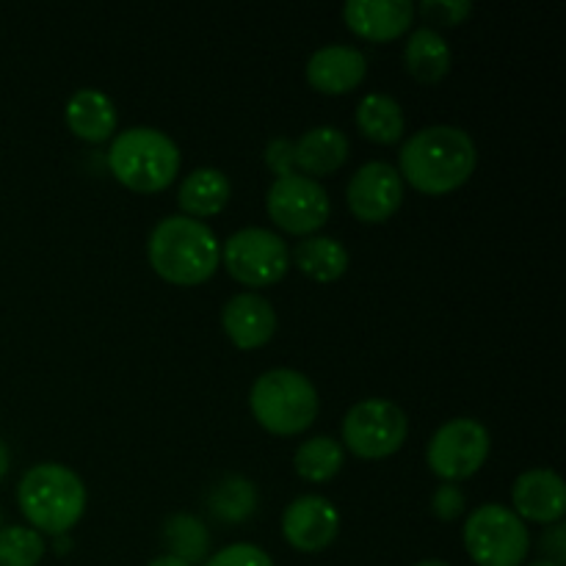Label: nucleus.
<instances>
[{"label": "nucleus", "mask_w": 566, "mask_h": 566, "mask_svg": "<svg viewBox=\"0 0 566 566\" xmlns=\"http://www.w3.org/2000/svg\"><path fill=\"white\" fill-rule=\"evenodd\" d=\"M479 166L470 133L453 125H431L412 133L398 155V175L426 197H446L462 188Z\"/></svg>", "instance_id": "1"}, {"label": "nucleus", "mask_w": 566, "mask_h": 566, "mask_svg": "<svg viewBox=\"0 0 566 566\" xmlns=\"http://www.w3.org/2000/svg\"><path fill=\"white\" fill-rule=\"evenodd\" d=\"M147 258L164 282L177 287H197L219 271L221 243L205 221L166 216L149 232Z\"/></svg>", "instance_id": "2"}, {"label": "nucleus", "mask_w": 566, "mask_h": 566, "mask_svg": "<svg viewBox=\"0 0 566 566\" xmlns=\"http://www.w3.org/2000/svg\"><path fill=\"white\" fill-rule=\"evenodd\" d=\"M17 503L36 534L66 536L86 512V484L66 464H33L20 479Z\"/></svg>", "instance_id": "3"}, {"label": "nucleus", "mask_w": 566, "mask_h": 566, "mask_svg": "<svg viewBox=\"0 0 566 566\" xmlns=\"http://www.w3.org/2000/svg\"><path fill=\"white\" fill-rule=\"evenodd\" d=\"M182 155L158 127H127L111 142L108 169L136 193H160L180 175Z\"/></svg>", "instance_id": "4"}, {"label": "nucleus", "mask_w": 566, "mask_h": 566, "mask_svg": "<svg viewBox=\"0 0 566 566\" xmlns=\"http://www.w3.org/2000/svg\"><path fill=\"white\" fill-rule=\"evenodd\" d=\"M249 409L260 429L276 437H296L318 418V390L293 368H274L258 376L249 392Z\"/></svg>", "instance_id": "5"}, {"label": "nucleus", "mask_w": 566, "mask_h": 566, "mask_svg": "<svg viewBox=\"0 0 566 566\" xmlns=\"http://www.w3.org/2000/svg\"><path fill=\"white\" fill-rule=\"evenodd\" d=\"M464 547L475 566H523L531 536L512 509L484 503L464 523Z\"/></svg>", "instance_id": "6"}, {"label": "nucleus", "mask_w": 566, "mask_h": 566, "mask_svg": "<svg viewBox=\"0 0 566 566\" xmlns=\"http://www.w3.org/2000/svg\"><path fill=\"white\" fill-rule=\"evenodd\" d=\"M227 274L243 287H271L291 271V249L276 232L247 227L227 238L221 247Z\"/></svg>", "instance_id": "7"}, {"label": "nucleus", "mask_w": 566, "mask_h": 566, "mask_svg": "<svg viewBox=\"0 0 566 566\" xmlns=\"http://www.w3.org/2000/svg\"><path fill=\"white\" fill-rule=\"evenodd\" d=\"M407 434V415L387 398H365L354 403L343 418V442L354 457L368 462H379L401 451Z\"/></svg>", "instance_id": "8"}, {"label": "nucleus", "mask_w": 566, "mask_h": 566, "mask_svg": "<svg viewBox=\"0 0 566 566\" xmlns=\"http://www.w3.org/2000/svg\"><path fill=\"white\" fill-rule=\"evenodd\" d=\"M490 448V431L481 420L453 418L434 431L426 448V462L442 484H459L484 468Z\"/></svg>", "instance_id": "9"}, {"label": "nucleus", "mask_w": 566, "mask_h": 566, "mask_svg": "<svg viewBox=\"0 0 566 566\" xmlns=\"http://www.w3.org/2000/svg\"><path fill=\"white\" fill-rule=\"evenodd\" d=\"M265 210L282 232L310 238L329 221L332 199L318 180L293 171L271 182Z\"/></svg>", "instance_id": "10"}, {"label": "nucleus", "mask_w": 566, "mask_h": 566, "mask_svg": "<svg viewBox=\"0 0 566 566\" xmlns=\"http://www.w3.org/2000/svg\"><path fill=\"white\" fill-rule=\"evenodd\" d=\"M348 210L363 224H385L398 213L403 202V180L396 166L370 160L359 166L346 188Z\"/></svg>", "instance_id": "11"}, {"label": "nucleus", "mask_w": 566, "mask_h": 566, "mask_svg": "<svg viewBox=\"0 0 566 566\" xmlns=\"http://www.w3.org/2000/svg\"><path fill=\"white\" fill-rule=\"evenodd\" d=\"M340 534V512L324 495H302L282 514V536L298 553H321Z\"/></svg>", "instance_id": "12"}, {"label": "nucleus", "mask_w": 566, "mask_h": 566, "mask_svg": "<svg viewBox=\"0 0 566 566\" xmlns=\"http://www.w3.org/2000/svg\"><path fill=\"white\" fill-rule=\"evenodd\" d=\"M221 326L232 346L241 352H254L276 335V310L260 293H238L221 310Z\"/></svg>", "instance_id": "13"}, {"label": "nucleus", "mask_w": 566, "mask_h": 566, "mask_svg": "<svg viewBox=\"0 0 566 566\" xmlns=\"http://www.w3.org/2000/svg\"><path fill=\"white\" fill-rule=\"evenodd\" d=\"M343 20L354 36L387 44L412 28L415 6L409 0H352L343 6Z\"/></svg>", "instance_id": "14"}, {"label": "nucleus", "mask_w": 566, "mask_h": 566, "mask_svg": "<svg viewBox=\"0 0 566 566\" xmlns=\"http://www.w3.org/2000/svg\"><path fill=\"white\" fill-rule=\"evenodd\" d=\"M512 512L520 520L539 525H558L566 514V486L556 470L536 468L520 475L512 486Z\"/></svg>", "instance_id": "15"}, {"label": "nucleus", "mask_w": 566, "mask_h": 566, "mask_svg": "<svg viewBox=\"0 0 566 566\" xmlns=\"http://www.w3.org/2000/svg\"><path fill=\"white\" fill-rule=\"evenodd\" d=\"M368 75V59L363 50L348 44H326L315 50L307 61V83L318 94L340 97L363 86Z\"/></svg>", "instance_id": "16"}, {"label": "nucleus", "mask_w": 566, "mask_h": 566, "mask_svg": "<svg viewBox=\"0 0 566 566\" xmlns=\"http://www.w3.org/2000/svg\"><path fill=\"white\" fill-rule=\"evenodd\" d=\"M64 116L72 136L86 144L108 142V138H114L116 127H119L114 99L99 92V88H81V92L72 94Z\"/></svg>", "instance_id": "17"}, {"label": "nucleus", "mask_w": 566, "mask_h": 566, "mask_svg": "<svg viewBox=\"0 0 566 566\" xmlns=\"http://www.w3.org/2000/svg\"><path fill=\"white\" fill-rule=\"evenodd\" d=\"M348 160V138L337 127L321 125L310 127L298 142H293V164L302 169L310 180L315 177L335 175Z\"/></svg>", "instance_id": "18"}, {"label": "nucleus", "mask_w": 566, "mask_h": 566, "mask_svg": "<svg viewBox=\"0 0 566 566\" xmlns=\"http://www.w3.org/2000/svg\"><path fill=\"white\" fill-rule=\"evenodd\" d=\"M232 182L230 177L213 166H202L193 169L186 180L180 182V193H177V205H180L182 216L188 219H213L221 210L230 205Z\"/></svg>", "instance_id": "19"}, {"label": "nucleus", "mask_w": 566, "mask_h": 566, "mask_svg": "<svg viewBox=\"0 0 566 566\" xmlns=\"http://www.w3.org/2000/svg\"><path fill=\"white\" fill-rule=\"evenodd\" d=\"M451 44L434 28H418L403 48V66L423 86H434L451 72Z\"/></svg>", "instance_id": "20"}, {"label": "nucleus", "mask_w": 566, "mask_h": 566, "mask_svg": "<svg viewBox=\"0 0 566 566\" xmlns=\"http://www.w3.org/2000/svg\"><path fill=\"white\" fill-rule=\"evenodd\" d=\"M291 265H296L313 282L329 285L348 271V249L329 235L302 238L291 252Z\"/></svg>", "instance_id": "21"}, {"label": "nucleus", "mask_w": 566, "mask_h": 566, "mask_svg": "<svg viewBox=\"0 0 566 566\" xmlns=\"http://www.w3.org/2000/svg\"><path fill=\"white\" fill-rule=\"evenodd\" d=\"M357 127L368 142L390 147L403 138L407 119H403V108L398 105V99L387 97V94H368L357 105Z\"/></svg>", "instance_id": "22"}, {"label": "nucleus", "mask_w": 566, "mask_h": 566, "mask_svg": "<svg viewBox=\"0 0 566 566\" xmlns=\"http://www.w3.org/2000/svg\"><path fill=\"white\" fill-rule=\"evenodd\" d=\"M343 459H346V451H343L340 442L332 440V437H313L296 448L293 468L310 484H324L340 473Z\"/></svg>", "instance_id": "23"}, {"label": "nucleus", "mask_w": 566, "mask_h": 566, "mask_svg": "<svg viewBox=\"0 0 566 566\" xmlns=\"http://www.w3.org/2000/svg\"><path fill=\"white\" fill-rule=\"evenodd\" d=\"M210 512L219 517L221 523H243L254 514L258 509V490L249 479L243 475H227L216 484L210 492Z\"/></svg>", "instance_id": "24"}, {"label": "nucleus", "mask_w": 566, "mask_h": 566, "mask_svg": "<svg viewBox=\"0 0 566 566\" xmlns=\"http://www.w3.org/2000/svg\"><path fill=\"white\" fill-rule=\"evenodd\" d=\"M164 539L171 551L169 556L182 558V562L191 566L208 562L210 534L202 520L193 517V514H175V517L166 520Z\"/></svg>", "instance_id": "25"}, {"label": "nucleus", "mask_w": 566, "mask_h": 566, "mask_svg": "<svg viewBox=\"0 0 566 566\" xmlns=\"http://www.w3.org/2000/svg\"><path fill=\"white\" fill-rule=\"evenodd\" d=\"M44 558V539L33 528L11 525L0 528V566H39Z\"/></svg>", "instance_id": "26"}, {"label": "nucleus", "mask_w": 566, "mask_h": 566, "mask_svg": "<svg viewBox=\"0 0 566 566\" xmlns=\"http://www.w3.org/2000/svg\"><path fill=\"white\" fill-rule=\"evenodd\" d=\"M420 14L434 25L457 28L473 14V3H468V0H426V3H420Z\"/></svg>", "instance_id": "27"}, {"label": "nucleus", "mask_w": 566, "mask_h": 566, "mask_svg": "<svg viewBox=\"0 0 566 566\" xmlns=\"http://www.w3.org/2000/svg\"><path fill=\"white\" fill-rule=\"evenodd\" d=\"M205 566H274V562H271V556L263 547L238 542V545L224 547L213 558H208Z\"/></svg>", "instance_id": "28"}, {"label": "nucleus", "mask_w": 566, "mask_h": 566, "mask_svg": "<svg viewBox=\"0 0 566 566\" xmlns=\"http://www.w3.org/2000/svg\"><path fill=\"white\" fill-rule=\"evenodd\" d=\"M468 509V497H464L462 486L457 484H442L440 490L431 497V512H434L437 520L442 523H451V520H459Z\"/></svg>", "instance_id": "29"}, {"label": "nucleus", "mask_w": 566, "mask_h": 566, "mask_svg": "<svg viewBox=\"0 0 566 566\" xmlns=\"http://www.w3.org/2000/svg\"><path fill=\"white\" fill-rule=\"evenodd\" d=\"M265 166H269L276 177H285L296 171L291 138H274V142H269V147H265Z\"/></svg>", "instance_id": "30"}, {"label": "nucleus", "mask_w": 566, "mask_h": 566, "mask_svg": "<svg viewBox=\"0 0 566 566\" xmlns=\"http://www.w3.org/2000/svg\"><path fill=\"white\" fill-rule=\"evenodd\" d=\"M542 551L551 556L547 562L564 566V558H566V531H564V525H553V528L547 531L545 536H542Z\"/></svg>", "instance_id": "31"}, {"label": "nucleus", "mask_w": 566, "mask_h": 566, "mask_svg": "<svg viewBox=\"0 0 566 566\" xmlns=\"http://www.w3.org/2000/svg\"><path fill=\"white\" fill-rule=\"evenodd\" d=\"M9 464H11L9 446H6V442L0 440V481H3V479H6V473H9Z\"/></svg>", "instance_id": "32"}, {"label": "nucleus", "mask_w": 566, "mask_h": 566, "mask_svg": "<svg viewBox=\"0 0 566 566\" xmlns=\"http://www.w3.org/2000/svg\"><path fill=\"white\" fill-rule=\"evenodd\" d=\"M147 566H191V564H186L182 558H175V556H169V553H166V556H158L155 562H149Z\"/></svg>", "instance_id": "33"}, {"label": "nucleus", "mask_w": 566, "mask_h": 566, "mask_svg": "<svg viewBox=\"0 0 566 566\" xmlns=\"http://www.w3.org/2000/svg\"><path fill=\"white\" fill-rule=\"evenodd\" d=\"M415 566H448L446 562H420V564H415Z\"/></svg>", "instance_id": "34"}, {"label": "nucleus", "mask_w": 566, "mask_h": 566, "mask_svg": "<svg viewBox=\"0 0 566 566\" xmlns=\"http://www.w3.org/2000/svg\"><path fill=\"white\" fill-rule=\"evenodd\" d=\"M528 566H562V564H553V562H547V558H545V562H536V564H528Z\"/></svg>", "instance_id": "35"}, {"label": "nucleus", "mask_w": 566, "mask_h": 566, "mask_svg": "<svg viewBox=\"0 0 566 566\" xmlns=\"http://www.w3.org/2000/svg\"><path fill=\"white\" fill-rule=\"evenodd\" d=\"M0 528H3V525H0Z\"/></svg>", "instance_id": "36"}]
</instances>
